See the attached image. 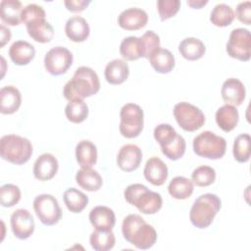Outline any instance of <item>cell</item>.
Instances as JSON below:
<instances>
[{
    "label": "cell",
    "instance_id": "6da1fadb",
    "mask_svg": "<svg viewBox=\"0 0 251 251\" xmlns=\"http://www.w3.org/2000/svg\"><path fill=\"white\" fill-rule=\"evenodd\" d=\"M100 89V81L97 74L89 67H79L73 77L65 84L63 94L69 101L90 97Z\"/></svg>",
    "mask_w": 251,
    "mask_h": 251
},
{
    "label": "cell",
    "instance_id": "7a4b0ae2",
    "mask_svg": "<svg viewBox=\"0 0 251 251\" xmlns=\"http://www.w3.org/2000/svg\"><path fill=\"white\" fill-rule=\"evenodd\" d=\"M122 232L126 241L141 250L151 248L157 240L155 228L136 214L127 215L124 219Z\"/></svg>",
    "mask_w": 251,
    "mask_h": 251
},
{
    "label": "cell",
    "instance_id": "3957f363",
    "mask_svg": "<svg viewBox=\"0 0 251 251\" xmlns=\"http://www.w3.org/2000/svg\"><path fill=\"white\" fill-rule=\"evenodd\" d=\"M125 199L130 205L135 206L141 213L152 215L157 213L163 204L161 195L151 191L141 183L128 185L124 192Z\"/></svg>",
    "mask_w": 251,
    "mask_h": 251
},
{
    "label": "cell",
    "instance_id": "277c9868",
    "mask_svg": "<svg viewBox=\"0 0 251 251\" xmlns=\"http://www.w3.org/2000/svg\"><path fill=\"white\" fill-rule=\"evenodd\" d=\"M221 205V199L216 194L206 193L199 196L190 209L191 224L198 228L208 227L220 211Z\"/></svg>",
    "mask_w": 251,
    "mask_h": 251
},
{
    "label": "cell",
    "instance_id": "5b68a950",
    "mask_svg": "<svg viewBox=\"0 0 251 251\" xmlns=\"http://www.w3.org/2000/svg\"><path fill=\"white\" fill-rule=\"evenodd\" d=\"M1 157L15 165L26 163L32 155L31 142L20 135L7 134L0 140Z\"/></svg>",
    "mask_w": 251,
    "mask_h": 251
},
{
    "label": "cell",
    "instance_id": "8992f818",
    "mask_svg": "<svg viewBox=\"0 0 251 251\" xmlns=\"http://www.w3.org/2000/svg\"><path fill=\"white\" fill-rule=\"evenodd\" d=\"M226 148V141L224 137L206 130L193 139V151L196 155L207 159H221Z\"/></svg>",
    "mask_w": 251,
    "mask_h": 251
},
{
    "label": "cell",
    "instance_id": "52a82bcc",
    "mask_svg": "<svg viewBox=\"0 0 251 251\" xmlns=\"http://www.w3.org/2000/svg\"><path fill=\"white\" fill-rule=\"evenodd\" d=\"M143 110L134 103L124 105L120 112V132L126 138H133L143 129Z\"/></svg>",
    "mask_w": 251,
    "mask_h": 251
},
{
    "label": "cell",
    "instance_id": "ba28073f",
    "mask_svg": "<svg viewBox=\"0 0 251 251\" xmlns=\"http://www.w3.org/2000/svg\"><path fill=\"white\" fill-rule=\"evenodd\" d=\"M174 116L178 126L185 131H195L205 123L204 113L198 107L187 102L176 104Z\"/></svg>",
    "mask_w": 251,
    "mask_h": 251
},
{
    "label": "cell",
    "instance_id": "9c48e42d",
    "mask_svg": "<svg viewBox=\"0 0 251 251\" xmlns=\"http://www.w3.org/2000/svg\"><path fill=\"white\" fill-rule=\"evenodd\" d=\"M33 209L39 221L45 226L56 225L62 217L58 200L51 194H40L33 200Z\"/></svg>",
    "mask_w": 251,
    "mask_h": 251
},
{
    "label": "cell",
    "instance_id": "30bf717a",
    "mask_svg": "<svg viewBox=\"0 0 251 251\" xmlns=\"http://www.w3.org/2000/svg\"><path fill=\"white\" fill-rule=\"evenodd\" d=\"M227 54L234 59L246 62L251 57V35L247 28L238 27L231 30L226 43Z\"/></svg>",
    "mask_w": 251,
    "mask_h": 251
},
{
    "label": "cell",
    "instance_id": "8fae6325",
    "mask_svg": "<svg viewBox=\"0 0 251 251\" xmlns=\"http://www.w3.org/2000/svg\"><path fill=\"white\" fill-rule=\"evenodd\" d=\"M72 64V52L62 46L51 48L44 57V67L52 75H60L65 74Z\"/></svg>",
    "mask_w": 251,
    "mask_h": 251
},
{
    "label": "cell",
    "instance_id": "7c38bea8",
    "mask_svg": "<svg viewBox=\"0 0 251 251\" xmlns=\"http://www.w3.org/2000/svg\"><path fill=\"white\" fill-rule=\"evenodd\" d=\"M11 228L19 239L28 238L34 231V221L25 209H18L11 216Z\"/></svg>",
    "mask_w": 251,
    "mask_h": 251
},
{
    "label": "cell",
    "instance_id": "4fadbf2b",
    "mask_svg": "<svg viewBox=\"0 0 251 251\" xmlns=\"http://www.w3.org/2000/svg\"><path fill=\"white\" fill-rule=\"evenodd\" d=\"M142 161L141 149L134 144L124 145L117 156V164L119 168L125 172H132L136 170Z\"/></svg>",
    "mask_w": 251,
    "mask_h": 251
},
{
    "label": "cell",
    "instance_id": "5bb4252c",
    "mask_svg": "<svg viewBox=\"0 0 251 251\" xmlns=\"http://www.w3.org/2000/svg\"><path fill=\"white\" fill-rule=\"evenodd\" d=\"M147 13L140 8H128L124 10L118 17L119 25L126 30H136L146 25Z\"/></svg>",
    "mask_w": 251,
    "mask_h": 251
},
{
    "label": "cell",
    "instance_id": "9a60e30c",
    "mask_svg": "<svg viewBox=\"0 0 251 251\" xmlns=\"http://www.w3.org/2000/svg\"><path fill=\"white\" fill-rule=\"evenodd\" d=\"M221 94L226 104L234 107L239 106L245 99V86L239 79L229 77L223 83Z\"/></svg>",
    "mask_w": 251,
    "mask_h": 251
},
{
    "label": "cell",
    "instance_id": "2e32d148",
    "mask_svg": "<svg viewBox=\"0 0 251 251\" xmlns=\"http://www.w3.org/2000/svg\"><path fill=\"white\" fill-rule=\"evenodd\" d=\"M59 164L56 157L50 153L41 154L33 165L34 177L45 181L53 178L58 172Z\"/></svg>",
    "mask_w": 251,
    "mask_h": 251
},
{
    "label": "cell",
    "instance_id": "e0dca14e",
    "mask_svg": "<svg viewBox=\"0 0 251 251\" xmlns=\"http://www.w3.org/2000/svg\"><path fill=\"white\" fill-rule=\"evenodd\" d=\"M89 221L95 229L112 230L116 224V216L109 207L96 206L89 213Z\"/></svg>",
    "mask_w": 251,
    "mask_h": 251
},
{
    "label": "cell",
    "instance_id": "ac0fdd59",
    "mask_svg": "<svg viewBox=\"0 0 251 251\" xmlns=\"http://www.w3.org/2000/svg\"><path fill=\"white\" fill-rule=\"evenodd\" d=\"M144 176L153 185H162L168 177V167L160 158L152 157L145 164Z\"/></svg>",
    "mask_w": 251,
    "mask_h": 251
},
{
    "label": "cell",
    "instance_id": "d6986e66",
    "mask_svg": "<svg viewBox=\"0 0 251 251\" xmlns=\"http://www.w3.org/2000/svg\"><path fill=\"white\" fill-rule=\"evenodd\" d=\"M65 32L72 41L82 42L89 36L90 28L84 18L73 16L66 23Z\"/></svg>",
    "mask_w": 251,
    "mask_h": 251
},
{
    "label": "cell",
    "instance_id": "ffe728a7",
    "mask_svg": "<svg viewBox=\"0 0 251 251\" xmlns=\"http://www.w3.org/2000/svg\"><path fill=\"white\" fill-rule=\"evenodd\" d=\"M0 112L10 115L18 111L22 103V95L20 90L13 86L7 85L0 90Z\"/></svg>",
    "mask_w": 251,
    "mask_h": 251
},
{
    "label": "cell",
    "instance_id": "44dd1931",
    "mask_svg": "<svg viewBox=\"0 0 251 251\" xmlns=\"http://www.w3.org/2000/svg\"><path fill=\"white\" fill-rule=\"evenodd\" d=\"M34 55V46L25 40H17L9 48V56L12 62L18 66L27 65Z\"/></svg>",
    "mask_w": 251,
    "mask_h": 251
},
{
    "label": "cell",
    "instance_id": "7402d4cb",
    "mask_svg": "<svg viewBox=\"0 0 251 251\" xmlns=\"http://www.w3.org/2000/svg\"><path fill=\"white\" fill-rule=\"evenodd\" d=\"M28 35L39 43L51 41L54 35L53 26L45 19H36L25 25Z\"/></svg>",
    "mask_w": 251,
    "mask_h": 251
},
{
    "label": "cell",
    "instance_id": "603a6c76",
    "mask_svg": "<svg viewBox=\"0 0 251 251\" xmlns=\"http://www.w3.org/2000/svg\"><path fill=\"white\" fill-rule=\"evenodd\" d=\"M106 80L111 84H121L126 80L129 75V68L126 61L115 59L109 62L104 71Z\"/></svg>",
    "mask_w": 251,
    "mask_h": 251
},
{
    "label": "cell",
    "instance_id": "cb8c5ba5",
    "mask_svg": "<svg viewBox=\"0 0 251 251\" xmlns=\"http://www.w3.org/2000/svg\"><path fill=\"white\" fill-rule=\"evenodd\" d=\"M152 68L160 74H168L175 67V57L172 52L165 48L156 49L149 57Z\"/></svg>",
    "mask_w": 251,
    "mask_h": 251
},
{
    "label": "cell",
    "instance_id": "d4e9b609",
    "mask_svg": "<svg viewBox=\"0 0 251 251\" xmlns=\"http://www.w3.org/2000/svg\"><path fill=\"white\" fill-rule=\"evenodd\" d=\"M76 183L87 191H97L103 184L102 176L91 168H81L75 175Z\"/></svg>",
    "mask_w": 251,
    "mask_h": 251
},
{
    "label": "cell",
    "instance_id": "484cf974",
    "mask_svg": "<svg viewBox=\"0 0 251 251\" xmlns=\"http://www.w3.org/2000/svg\"><path fill=\"white\" fill-rule=\"evenodd\" d=\"M239 119L237 109L232 106L226 104L220 107L216 112V122L221 129L224 131H231L237 125Z\"/></svg>",
    "mask_w": 251,
    "mask_h": 251
},
{
    "label": "cell",
    "instance_id": "4316f807",
    "mask_svg": "<svg viewBox=\"0 0 251 251\" xmlns=\"http://www.w3.org/2000/svg\"><path fill=\"white\" fill-rule=\"evenodd\" d=\"M75 159L81 168H91L97 161L96 146L89 140H81L75 146Z\"/></svg>",
    "mask_w": 251,
    "mask_h": 251
},
{
    "label": "cell",
    "instance_id": "83f0119b",
    "mask_svg": "<svg viewBox=\"0 0 251 251\" xmlns=\"http://www.w3.org/2000/svg\"><path fill=\"white\" fill-rule=\"evenodd\" d=\"M178 51L188 61H195L203 57L206 48L204 43L195 37H186L178 45Z\"/></svg>",
    "mask_w": 251,
    "mask_h": 251
},
{
    "label": "cell",
    "instance_id": "f1b7e54d",
    "mask_svg": "<svg viewBox=\"0 0 251 251\" xmlns=\"http://www.w3.org/2000/svg\"><path fill=\"white\" fill-rule=\"evenodd\" d=\"M0 16L3 23L10 25H18L23 11L22 3L18 0H2L0 3Z\"/></svg>",
    "mask_w": 251,
    "mask_h": 251
},
{
    "label": "cell",
    "instance_id": "f546056e",
    "mask_svg": "<svg viewBox=\"0 0 251 251\" xmlns=\"http://www.w3.org/2000/svg\"><path fill=\"white\" fill-rule=\"evenodd\" d=\"M193 189L194 186L192 180L181 176L174 177L168 186V190L171 196L179 200L190 197Z\"/></svg>",
    "mask_w": 251,
    "mask_h": 251
},
{
    "label": "cell",
    "instance_id": "4dcf8cb0",
    "mask_svg": "<svg viewBox=\"0 0 251 251\" xmlns=\"http://www.w3.org/2000/svg\"><path fill=\"white\" fill-rule=\"evenodd\" d=\"M64 202L72 213H80L85 209L88 203V197L80 190L71 187L64 192Z\"/></svg>",
    "mask_w": 251,
    "mask_h": 251
},
{
    "label": "cell",
    "instance_id": "1f68e13d",
    "mask_svg": "<svg viewBox=\"0 0 251 251\" xmlns=\"http://www.w3.org/2000/svg\"><path fill=\"white\" fill-rule=\"evenodd\" d=\"M91 247L96 251H108L115 246L116 238L112 230L95 229L89 238Z\"/></svg>",
    "mask_w": 251,
    "mask_h": 251
},
{
    "label": "cell",
    "instance_id": "d6a6232c",
    "mask_svg": "<svg viewBox=\"0 0 251 251\" xmlns=\"http://www.w3.org/2000/svg\"><path fill=\"white\" fill-rule=\"evenodd\" d=\"M234 17L235 16L233 9L230 6L225 3H220L213 8L210 16V21L213 25L224 27L229 25L233 22Z\"/></svg>",
    "mask_w": 251,
    "mask_h": 251
},
{
    "label": "cell",
    "instance_id": "836d02e7",
    "mask_svg": "<svg viewBox=\"0 0 251 251\" xmlns=\"http://www.w3.org/2000/svg\"><path fill=\"white\" fill-rule=\"evenodd\" d=\"M65 114L67 119L75 124L82 123L88 116V107L83 100L75 99L70 101L66 108Z\"/></svg>",
    "mask_w": 251,
    "mask_h": 251
},
{
    "label": "cell",
    "instance_id": "e575fe53",
    "mask_svg": "<svg viewBox=\"0 0 251 251\" xmlns=\"http://www.w3.org/2000/svg\"><path fill=\"white\" fill-rule=\"evenodd\" d=\"M251 138L248 133L239 134L233 142V157L239 163H245L250 159Z\"/></svg>",
    "mask_w": 251,
    "mask_h": 251
},
{
    "label": "cell",
    "instance_id": "d590c367",
    "mask_svg": "<svg viewBox=\"0 0 251 251\" xmlns=\"http://www.w3.org/2000/svg\"><path fill=\"white\" fill-rule=\"evenodd\" d=\"M120 53L127 61H134L141 58L139 37L127 36L124 38L120 45Z\"/></svg>",
    "mask_w": 251,
    "mask_h": 251
},
{
    "label": "cell",
    "instance_id": "8d00e7d4",
    "mask_svg": "<svg viewBox=\"0 0 251 251\" xmlns=\"http://www.w3.org/2000/svg\"><path fill=\"white\" fill-rule=\"evenodd\" d=\"M139 46L141 57L149 59L150 55L158 48H160V37L153 30H147L141 37H139Z\"/></svg>",
    "mask_w": 251,
    "mask_h": 251
},
{
    "label": "cell",
    "instance_id": "74e56055",
    "mask_svg": "<svg viewBox=\"0 0 251 251\" xmlns=\"http://www.w3.org/2000/svg\"><path fill=\"white\" fill-rule=\"evenodd\" d=\"M192 182L197 186H208L216 179V172L212 167L200 166L191 174Z\"/></svg>",
    "mask_w": 251,
    "mask_h": 251
},
{
    "label": "cell",
    "instance_id": "f35d334b",
    "mask_svg": "<svg viewBox=\"0 0 251 251\" xmlns=\"http://www.w3.org/2000/svg\"><path fill=\"white\" fill-rule=\"evenodd\" d=\"M185 148H186V143L184 138L177 134L176 137L168 145L166 146H162L161 150L162 153L169 158L170 160L176 161L179 158H181L185 152Z\"/></svg>",
    "mask_w": 251,
    "mask_h": 251
},
{
    "label": "cell",
    "instance_id": "ab89813d",
    "mask_svg": "<svg viewBox=\"0 0 251 251\" xmlns=\"http://www.w3.org/2000/svg\"><path fill=\"white\" fill-rule=\"evenodd\" d=\"M21 199L20 188L12 183H7L0 188V203L3 207H13Z\"/></svg>",
    "mask_w": 251,
    "mask_h": 251
},
{
    "label": "cell",
    "instance_id": "60d3db41",
    "mask_svg": "<svg viewBox=\"0 0 251 251\" xmlns=\"http://www.w3.org/2000/svg\"><path fill=\"white\" fill-rule=\"evenodd\" d=\"M176 135V129L169 124H160L154 129V138L161 147L171 143Z\"/></svg>",
    "mask_w": 251,
    "mask_h": 251
},
{
    "label": "cell",
    "instance_id": "b9f144b4",
    "mask_svg": "<svg viewBox=\"0 0 251 251\" xmlns=\"http://www.w3.org/2000/svg\"><path fill=\"white\" fill-rule=\"evenodd\" d=\"M179 0H159L157 1V9L161 21L174 17L179 10Z\"/></svg>",
    "mask_w": 251,
    "mask_h": 251
},
{
    "label": "cell",
    "instance_id": "7bdbcfd3",
    "mask_svg": "<svg viewBox=\"0 0 251 251\" xmlns=\"http://www.w3.org/2000/svg\"><path fill=\"white\" fill-rule=\"evenodd\" d=\"M36 19H45V11L37 4H28L23 8L21 14V21L26 25Z\"/></svg>",
    "mask_w": 251,
    "mask_h": 251
},
{
    "label": "cell",
    "instance_id": "ee69618b",
    "mask_svg": "<svg viewBox=\"0 0 251 251\" xmlns=\"http://www.w3.org/2000/svg\"><path fill=\"white\" fill-rule=\"evenodd\" d=\"M234 16L238 19L239 22L247 25H251V2L250 1L240 2L236 6Z\"/></svg>",
    "mask_w": 251,
    "mask_h": 251
},
{
    "label": "cell",
    "instance_id": "f6af8a7d",
    "mask_svg": "<svg viewBox=\"0 0 251 251\" xmlns=\"http://www.w3.org/2000/svg\"><path fill=\"white\" fill-rule=\"evenodd\" d=\"M90 0H66L64 3L69 11L81 12L90 4Z\"/></svg>",
    "mask_w": 251,
    "mask_h": 251
},
{
    "label": "cell",
    "instance_id": "bcb514c9",
    "mask_svg": "<svg viewBox=\"0 0 251 251\" xmlns=\"http://www.w3.org/2000/svg\"><path fill=\"white\" fill-rule=\"evenodd\" d=\"M0 34H1V47H4V45L11 39V30L7 27H5L3 25L0 26Z\"/></svg>",
    "mask_w": 251,
    "mask_h": 251
},
{
    "label": "cell",
    "instance_id": "7dc6e473",
    "mask_svg": "<svg viewBox=\"0 0 251 251\" xmlns=\"http://www.w3.org/2000/svg\"><path fill=\"white\" fill-rule=\"evenodd\" d=\"M208 3L207 0H188L187 5L194 9H200Z\"/></svg>",
    "mask_w": 251,
    "mask_h": 251
}]
</instances>
